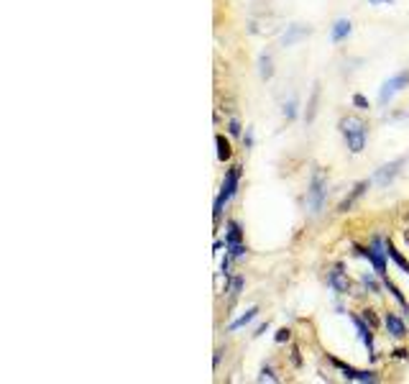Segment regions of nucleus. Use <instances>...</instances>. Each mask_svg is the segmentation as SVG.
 <instances>
[{"label": "nucleus", "mask_w": 409, "mask_h": 384, "mask_svg": "<svg viewBox=\"0 0 409 384\" xmlns=\"http://www.w3.org/2000/svg\"><path fill=\"white\" fill-rule=\"evenodd\" d=\"M404 236H406V241H409V230H406V233H404Z\"/></svg>", "instance_id": "nucleus-32"}, {"label": "nucleus", "mask_w": 409, "mask_h": 384, "mask_svg": "<svg viewBox=\"0 0 409 384\" xmlns=\"http://www.w3.org/2000/svg\"><path fill=\"white\" fill-rule=\"evenodd\" d=\"M307 33H310V28H304V26H292L289 33L284 36V44H286V46H292V44L297 41V38H302V36H307Z\"/></svg>", "instance_id": "nucleus-16"}, {"label": "nucleus", "mask_w": 409, "mask_h": 384, "mask_svg": "<svg viewBox=\"0 0 409 384\" xmlns=\"http://www.w3.org/2000/svg\"><path fill=\"white\" fill-rule=\"evenodd\" d=\"M350 320H353V325H355V330H358L363 346L368 349V354H371V351H374V328H371V325H366V320L358 318V315H350Z\"/></svg>", "instance_id": "nucleus-7"}, {"label": "nucleus", "mask_w": 409, "mask_h": 384, "mask_svg": "<svg viewBox=\"0 0 409 384\" xmlns=\"http://www.w3.org/2000/svg\"><path fill=\"white\" fill-rule=\"evenodd\" d=\"M327 284H330L338 295H348V292H350V279H348V274L343 272V266L330 269V274H327Z\"/></svg>", "instance_id": "nucleus-6"}, {"label": "nucleus", "mask_w": 409, "mask_h": 384, "mask_svg": "<svg viewBox=\"0 0 409 384\" xmlns=\"http://www.w3.org/2000/svg\"><path fill=\"white\" fill-rule=\"evenodd\" d=\"M325 184H327L325 169H317L315 177H312L310 192H307V203H310L312 213H320V210H322V203H325Z\"/></svg>", "instance_id": "nucleus-3"}, {"label": "nucleus", "mask_w": 409, "mask_h": 384, "mask_svg": "<svg viewBox=\"0 0 409 384\" xmlns=\"http://www.w3.org/2000/svg\"><path fill=\"white\" fill-rule=\"evenodd\" d=\"M409 85V72H399V74H394L391 80H386L384 82V87H381V92H379V100H381V105H386L399 90H404Z\"/></svg>", "instance_id": "nucleus-4"}, {"label": "nucleus", "mask_w": 409, "mask_h": 384, "mask_svg": "<svg viewBox=\"0 0 409 384\" xmlns=\"http://www.w3.org/2000/svg\"><path fill=\"white\" fill-rule=\"evenodd\" d=\"M284 341H289V330H286V328H281L276 333V343H284Z\"/></svg>", "instance_id": "nucleus-28"}, {"label": "nucleus", "mask_w": 409, "mask_h": 384, "mask_svg": "<svg viewBox=\"0 0 409 384\" xmlns=\"http://www.w3.org/2000/svg\"><path fill=\"white\" fill-rule=\"evenodd\" d=\"M243 238V230L235 220H228V236H225V246H233V244H240Z\"/></svg>", "instance_id": "nucleus-14"}, {"label": "nucleus", "mask_w": 409, "mask_h": 384, "mask_svg": "<svg viewBox=\"0 0 409 384\" xmlns=\"http://www.w3.org/2000/svg\"><path fill=\"white\" fill-rule=\"evenodd\" d=\"M284 115H286V118H294V115H297V100H289V103H286L284 105Z\"/></svg>", "instance_id": "nucleus-22"}, {"label": "nucleus", "mask_w": 409, "mask_h": 384, "mask_svg": "<svg viewBox=\"0 0 409 384\" xmlns=\"http://www.w3.org/2000/svg\"><path fill=\"white\" fill-rule=\"evenodd\" d=\"M363 320L371 325V328H376V315H374V310H366V313H363Z\"/></svg>", "instance_id": "nucleus-26"}, {"label": "nucleus", "mask_w": 409, "mask_h": 384, "mask_svg": "<svg viewBox=\"0 0 409 384\" xmlns=\"http://www.w3.org/2000/svg\"><path fill=\"white\" fill-rule=\"evenodd\" d=\"M259 379H261V381H266V379H269V381H276V376H274V371H271V369H264Z\"/></svg>", "instance_id": "nucleus-27"}, {"label": "nucleus", "mask_w": 409, "mask_h": 384, "mask_svg": "<svg viewBox=\"0 0 409 384\" xmlns=\"http://www.w3.org/2000/svg\"><path fill=\"white\" fill-rule=\"evenodd\" d=\"M228 131H230L233 136H238V133H240V123H238V121H230V123H228Z\"/></svg>", "instance_id": "nucleus-29"}, {"label": "nucleus", "mask_w": 409, "mask_h": 384, "mask_svg": "<svg viewBox=\"0 0 409 384\" xmlns=\"http://www.w3.org/2000/svg\"><path fill=\"white\" fill-rule=\"evenodd\" d=\"M348 33H350V21H348V18H338V21L333 23L330 38L338 44V41H343V38H348Z\"/></svg>", "instance_id": "nucleus-11"}, {"label": "nucleus", "mask_w": 409, "mask_h": 384, "mask_svg": "<svg viewBox=\"0 0 409 384\" xmlns=\"http://www.w3.org/2000/svg\"><path fill=\"white\" fill-rule=\"evenodd\" d=\"M259 67H261V77H264V80H269V77L274 74V69H271V57L264 54V57L259 59Z\"/></svg>", "instance_id": "nucleus-20"}, {"label": "nucleus", "mask_w": 409, "mask_h": 384, "mask_svg": "<svg viewBox=\"0 0 409 384\" xmlns=\"http://www.w3.org/2000/svg\"><path fill=\"white\" fill-rule=\"evenodd\" d=\"M384 325H386V330H389L394 338H404V335H406V325H404V320H401V318H396L394 313H386Z\"/></svg>", "instance_id": "nucleus-9"}, {"label": "nucleus", "mask_w": 409, "mask_h": 384, "mask_svg": "<svg viewBox=\"0 0 409 384\" xmlns=\"http://www.w3.org/2000/svg\"><path fill=\"white\" fill-rule=\"evenodd\" d=\"M215 143H218V159H220V162L230 159V154H233V151H230V143L225 141V136H218Z\"/></svg>", "instance_id": "nucleus-18"}, {"label": "nucleus", "mask_w": 409, "mask_h": 384, "mask_svg": "<svg viewBox=\"0 0 409 384\" xmlns=\"http://www.w3.org/2000/svg\"><path fill=\"white\" fill-rule=\"evenodd\" d=\"M384 284H386V287H389V292H391V295H394V300H396V302H399V305H401V307H404V310H406V313H409V302H406V300H404V295H401V292H399V287H396V284H394V282H389V279H386V277H384Z\"/></svg>", "instance_id": "nucleus-19"}, {"label": "nucleus", "mask_w": 409, "mask_h": 384, "mask_svg": "<svg viewBox=\"0 0 409 384\" xmlns=\"http://www.w3.org/2000/svg\"><path fill=\"white\" fill-rule=\"evenodd\" d=\"M228 251H230L233 259H240V256L245 254V246H243V244H233V246H228Z\"/></svg>", "instance_id": "nucleus-23"}, {"label": "nucleus", "mask_w": 409, "mask_h": 384, "mask_svg": "<svg viewBox=\"0 0 409 384\" xmlns=\"http://www.w3.org/2000/svg\"><path fill=\"white\" fill-rule=\"evenodd\" d=\"M243 141H245V146H253V136H251V131H245Z\"/></svg>", "instance_id": "nucleus-30"}, {"label": "nucleus", "mask_w": 409, "mask_h": 384, "mask_svg": "<svg viewBox=\"0 0 409 384\" xmlns=\"http://www.w3.org/2000/svg\"><path fill=\"white\" fill-rule=\"evenodd\" d=\"M358 254L361 256H366L368 261L374 264V272L384 279L386 277V244L381 241V238H374V244H371V249H358Z\"/></svg>", "instance_id": "nucleus-2"}, {"label": "nucleus", "mask_w": 409, "mask_h": 384, "mask_svg": "<svg viewBox=\"0 0 409 384\" xmlns=\"http://www.w3.org/2000/svg\"><path fill=\"white\" fill-rule=\"evenodd\" d=\"M363 284H366L368 290H371V292H379V282H376L371 274H363Z\"/></svg>", "instance_id": "nucleus-24"}, {"label": "nucleus", "mask_w": 409, "mask_h": 384, "mask_svg": "<svg viewBox=\"0 0 409 384\" xmlns=\"http://www.w3.org/2000/svg\"><path fill=\"white\" fill-rule=\"evenodd\" d=\"M353 105L361 108V110H368V100H366L363 95H353Z\"/></svg>", "instance_id": "nucleus-25"}, {"label": "nucleus", "mask_w": 409, "mask_h": 384, "mask_svg": "<svg viewBox=\"0 0 409 384\" xmlns=\"http://www.w3.org/2000/svg\"><path fill=\"white\" fill-rule=\"evenodd\" d=\"M374 6H379V3H394V0H371Z\"/></svg>", "instance_id": "nucleus-31"}, {"label": "nucleus", "mask_w": 409, "mask_h": 384, "mask_svg": "<svg viewBox=\"0 0 409 384\" xmlns=\"http://www.w3.org/2000/svg\"><path fill=\"white\" fill-rule=\"evenodd\" d=\"M404 164V159H396V162H391V164H386V167H381L376 174H374V182L376 184H381V187H386L394 177H396V172H399V167Z\"/></svg>", "instance_id": "nucleus-8"}, {"label": "nucleus", "mask_w": 409, "mask_h": 384, "mask_svg": "<svg viewBox=\"0 0 409 384\" xmlns=\"http://www.w3.org/2000/svg\"><path fill=\"white\" fill-rule=\"evenodd\" d=\"M340 131L345 136V143L353 154H361L363 146H366V123L361 118H353V115H348V118L340 121Z\"/></svg>", "instance_id": "nucleus-1"}, {"label": "nucleus", "mask_w": 409, "mask_h": 384, "mask_svg": "<svg viewBox=\"0 0 409 384\" xmlns=\"http://www.w3.org/2000/svg\"><path fill=\"white\" fill-rule=\"evenodd\" d=\"M240 287H243V279H240V277H233V279H230V284H228V292H230V297H235V295L240 292Z\"/></svg>", "instance_id": "nucleus-21"}, {"label": "nucleus", "mask_w": 409, "mask_h": 384, "mask_svg": "<svg viewBox=\"0 0 409 384\" xmlns=\"http://www.w3.org/2000/svg\"><path fill=\"white\" fill-rule=\"evenodd\" d=\"M366 187H368V182H361V184H355V189H353L350 195H348V198H345V200L340 203V208H338V210H340V213H348V210L353 208V203H355V200H358V198L363 195V192H366Z\"/></svg>", "instance_id": "nucleus-12"}, {"label": "nucleus", "mask_w": 409, "mask_h": 384, "mask_svg": "<svg viewBox=\"0 0 409 384\" xmlns=\"http://www.w3.org/2000/svg\"><path fill=\"white\" fill-rule=\"evenodd\" d=\"M317 100H320V85H315L312 98H310V105H307V123H312V121H315V113H317Z\"/></svg>", "instance_id": "nucleus-17"}, {"label": "nucleus", "mask_w": 409, "mask_h": 384, "mask_svg": "<svg viewBox=\"0 0 409 384\" xmlns=\"http://www.w3.org/2000/svg\"><path fill=\"white\" fill-rule=\"evenodd\" d=\"M335 366H340V371H343L345 379H353V381H376L374 371H355L353 366H345V364H340V361H335Z\"/></svg>", "instance_id": "nucleus-10"}, {"label": "nucleus", "mask_w": 409, "mask_h": 384, "mask_svg": "<svg viewBox=\"0 0 409 384\" xmlns=\"http://www.w3.org/2000/svg\"><path fill=\"white\" fill-rule=\"evenodd\" d=\"M256 315H259V307H251V310H245V315H240L238 320H233V323L228 325V330H238V328H243V325H248Z\"/></svg>", "instance_id": "nucleus-15"}, {"label": "nucleus", "mask_w": 409, "mask_h": 384, "mask_svg": "<svg viewBox=\"0 0 409 384\" xmlns=\"http://www.w3.org/2000/svg\"><path fill=\"white\" fill-rule=\"evenodd\" d=\"M386 254L391 256V261H394V264H396V266L401 269L404 274H409V261H406V259H404V256H401V254L396 251V246H394L391 241H386Z\"/></svg>", "instance_id": "nucleus-13"}, {"label": "nucleus", "mask_w": 409, "mask_h": 384, "mask_svg": "<svg viewBox=\"0 0 409 384\" xmlns=\"http://www.w3.org/2000/svg\"><path fill=\"white\" fill-rule=\"evenodd\" d=\"M238 179H240V167L235 164V167H230V169H228V174H225V182H223V189H220L218 200L228 203V200L235 195V189H238Z\"/></svg>", "instance_id": "nucleus-5"}]
</instances>
